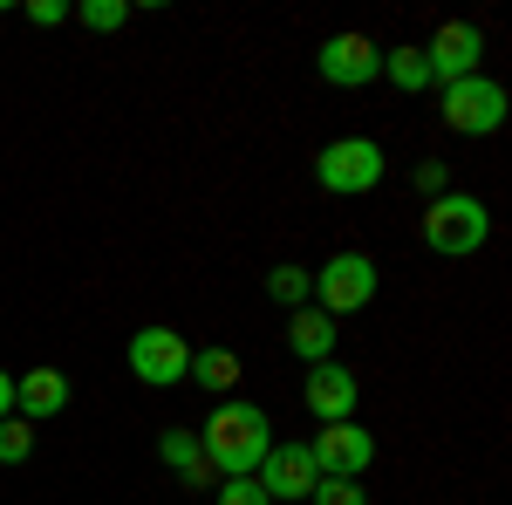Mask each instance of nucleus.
<instances>
[{
  "mask_svg": "<svg viewBox=\"0 0 512 505\" xmlns=\"http://www.w3.org/2000/svg\"><path fill=\"white\" fill-rule=\"evenodd\" d=\"M76 21L89 28V35H117L123 21H130V0H82Z\"/></svg>",
  "mask_w": 512,
  "mask_h": 505,
  "instance_id": "nucleus-18",
  "label": "nucleus"
},
{
  "mask_svg": "<svg viewBox=\"0 0 512 505\" xmlns=\"http://www.w3.org/2000/svg\"><path fill=\"white\" fill-rule=\"evenodd\" d=\"M417 192H424V198H444V192H451V171H444L437 157H424V164H417Z\"/></svg>",
  "mask_w": 512,
  "mask_h": 505,
  "instance_id": "nucleus-23",
  "label": "nucleus"
},
{
  "mask_svg": "<svg viewBox=\"0 0 512 505\" xmlns=\"http://www.w3.org/2000/svg\"><path fill=\"white\" fill-rule=\"evenodd\" d=\"M212 499H219V505H274L253 478H219V485H212Z\"/></svg>",
  "mask_w": 512,
  "mask_h": 505,
  "instance_id": "nucleus-21",
  "label": "nucleus"
},
{
  "mask_svg": "<svg viewBox=\"0 0 512 505\" xmlns=\"http://www.w3.org/2000/svg\"><path fill=\"white\" fill-rule=\"evenodd\" d=\"M485 239H492V212H485L472 192H444V198L424 205V246H431V253H444V260H472Z\"/></svg>",
  "mask_w": 512,
  "mask_h": 505,
  "instance_id": "nucleus-2",
  "label": "nucleus"
},
{
  "mask_svg": "<svg viewBox=\"0 0 512 505\" xmlns=\"http://www.w3.org/2000/svg\"><path fill=\"white\" fill-rule=\"evenodd\" d=\"M35 451V424L28 417H0V465H28Z\"/></svg>",
  "mask_w": 512,
  "mask_h": 505,
  "instance_id": "nucleus-19",
  "label": "nucleus"
},
{
  "mask_svg": "<svg viewBox=\"0 0 512 505\" xmlns=\"http://www.w3.org/2000/svg\"><path fill=\"white\" fill-rule=\"evenodd\" d=\"M383 171H390V157L376 137H335V144H321L315 151V185L335 198H362L383 185Z\"/></svg>",
  "mask_w": 512,
  "mask_h": 505,
  "instance_id": "nucleus-3",
  "label": "nucleus"
},
{
  "mask_svg": "<svg viewBox=\"0 0 512 505\" xmlns=\"http://www.w3.org/2000/svg\"><path fill=\"white\" fill-rule=\"evenodd\" d=\"M69 410V376L62 369H28V376H14V417H28V424H41V417H62Z\"/></svg>",
  "mask_w": 512,
  "mask_h": 505,
  "instance_id": "nucleus-12",
  "label": "nucleus"
},
{
  "mask_svg": "<svg viewBox=\"0 0 512 505\" xmlns=\"http://www.w3.org/2000/svg\"><path fill=\"white\" fill-rule=\"evenodd\" d=\"M315 505H362V478H315Z\"/></svg>",
  "mask_w": 512,
  "mask_h": 505,
  "instance_id": "nucleus-20",
  "label": "nucleus"
},
{
  "mask_svg": "<svg viewBox=\"0 0 512 505\" xmlns=\"http://www.w3.org/2000/svg\"><path fill=\"white\" fill-rule=\"evenodd\" d=\"M0 417H14V376L0 369Z\"/></svg>",
  "mask_w": 512,
  "mask_h": 505,
  "instance_id": "nucleus-24",
  "label": "nucleus"
},
{
  "mask_svg": "<svg viewBox=\"0 0 512 505\" xmlns=\"http://www.w3.org/2000/svg\"><path fill=\"white\" fill-rule=\"evenodd\" d=\"M355 396H362L355 369H342V362H315L308 369V417L342 424V417H355Z\"/></svg>",
  "mask_w": 512,
  "mask_h": 505,
  "instance_id": "nucleus-11",
  "label": "nucleus"
},
{
  "mask_svg": "<svg viewBox=\"0 0 512 505\" xmlns=\"http://www.w3.org/2000/svg\"><path fill=\"white\" fill-rule=\"evenodd\" d=\"M424 62H431V82H465V76H478V62H485V35H478L472 21H444V28L424 41Z\"/></svg>",
  "mask_w": 512,
  "mask_h": 505,
  "instance_id": "nucleus-10",
  "label": "nucleus"
},
{
  "mask_svg": "<svg viewBox=\"0 0 512 505\" xmlns=\"http://www.w3.org/2000/svg\"><path fill=\"white\" fill-rule=\"evenodd\" d=\"M376 301V260L369 253H335V260H321L315 267V308L321 314H362Z\"/></svg>",
  "mask_w": 512,
  "mask_h": 505,
  "instance_id": "nucleus-4",
  "label": "nucleus"
},
{
  "mask_svg": "<svg viewBox=\"0 0 512 505\" xmlns=\"http://www.w3.org/2000/svg\"><path fill=\"white\" fill-rule=\"evenodd\" d=\"M123 362H130V376L151 389H178L185 376H192V342L178 335V328H137L130 335V349H123Z\"/></svg>",
  "mask_w": 512,
  "mask_h": 505,
  "instance_id": "nucleus-6",
  "label": "nucleus"
},
{
  "mask_svg": "<svg viewBox=\"0 0 512 505\" xmlns=\"http://www.w3.org/2000/svg\"><path fill=\"white\" fill-rule=\"evenodd\" d=\"M267 294H274L280 308H308V294H315V273L294 267V260H280V267L267 273Z\"/></svg>",
  "mask_w": 512,
  "mask_h": 505,
  "instance_id": "nucleus-17",
  "label": "nucleus"
},
{
  "mask_svg": "<svg viewBox=\"0 0 512 505\" xmlns=\"http://www.w3.org/2000/svg\"><path fill=\"white\" fill-rule=\"evenodd\" d=\"M267 444H274V424H267V410L260 403H219L205 430H198V451H205V465L219 471V478H253L260 458H267Z\"/></svg>",
  "mask_w": 512,
  "mask_h": 505,
  "instance_id": "nucleus-1",
  "label": "nucleus"
},
{
  "mask_svg": "<svg viewBox=\"0 0 512 505\" xmlns=\"http://www.w3.org/2000/svg\"><path fill=\"white\" fill-rule=\"evenodd\" d=\"M28 21L35 28H62V21H76V7L69 0H28Z\"/></svg>",
  "mask_w": 512,
  "mask_h": 505,
  "instance_id": "nucleus-22",
  "label": "nucleus"
},
{
  "mask_svg": "<svg viewBox=\"0 0 512 505\" xmlns=\"http://www.w3.org/2000/svg\"><path fill=\"white\" fill-rule=\"evenodd\" d=\"M383 76H390L403 96H424V89H431V62H424L417 41H410V48H383Z\"/></svg>",
  "mask_w": 512,
  "mask_h": 505,
  "instance_id": "nucleus-15",
  "label": "nucleus"
},
{
  "mask_svg": "<svg viewBox=\"0 0 512 505\" xmlns=\"http://www.w3.org/2000/svg\"><path fill=\"white\" fill-rule=\"evenodd\" d=\"M335 342H342L335 314H321V308H294L287 314V349L301 355L308 369H315V362H335Z\"/></svg>",
  "mask_w": 512,
  "mask_h": 505,
  "instance_id": "nucleus-13",
  "label": "nucleus"
},
{
  "mask_svg": "<svg viewBox=\"0 0 512 505\" xmlns=\"http://www.w3.org/2000/svg\"><path fill=\"white\" fill-rule=\"evenodd\" d=\"M506 89L485 76H465V82H444V123L458 130V137H492V130H506Z\"/></svg>",
  "mask_w": 512,
  "mask_h": 505,
  "instance_id": "nucleus-5",
  "label": "nucleus"
},
{
  "mask_svg": "<svg viewBox=\"0 0 512 505\" xmlns=\"http://www.w3.org/2000/svg\"><path fill=\"white\" fill-rule=\"evenodd\" d=\"M192 376H198V389L226 396V389L239 383V355L233 349H192ZM192 376H185V383H192Z\"/></svg>",
  "mask_w": 512,
  "mask_h": 505,
  "instance_id": "nucleus-16",
  "label": "nucleus"
},
{
  "mask_svg": "<svg viewBox=\"0 0 512 505\" xmlns=\"http://www.w3.org/2000/svg\"><path fill=\"white\" fill-rule=\"evenodd\" d=\"M158 458L185 478V492H212V465H205V451H198V430H164Z\"/></svg>",
  "mask_w": 512,
  "mask_h": 505,
  "instance_id": "nucleus-14",
  "label": "nucleus"
},
{
  "mask_svg": "<svg viewBox=\"0 0 512 505\" xmlns=\"http://www.w3.org/2000/svg\"><path fill=\"white\" fill-rule=\"evenodd\" d=\"M308 458H315L321 478H362L369 458H376V437L355 424V417H342V424H321V437L308 444Z\"/></svg>",
  "mask_w": 512,
  "mask_h": 505,
  "instance_id": "nucleus-8",
  "label": "nucleus"
},
{
  "mask_svg": "<svg viewBox=\"0 0 512 505\" xmlns=\"http://www.w3.org/2000/svg\"><path fill=\"white\" fill-rule=\"evenodd\" d=\"M315 69H321V82H335V89H369V82L383 76V48L369 35H328L315 48Z\"/></svg>",
  "mask_w": 512,
  "mask_h": 505,
  "instance_id": "nucleus-7",
  "label": "nucleus"
},
{
  "mask_svg": "<svg viewBox=\"0 0 512 505\" xmlns=\"http://www.w3.org/2000/svg\"><path fill=\"white\" fill-rule=\"evenodd\" d=\"M315 458H308V444H267V458H260V471H253V485L267 492L274 505H294L315 492Z\"/></svg>",
  "mask_w": 512,
  "mask_h": 505,
  "instance_id": "nucleus-9",
  "label": "nucleus"
}]
</instances>
